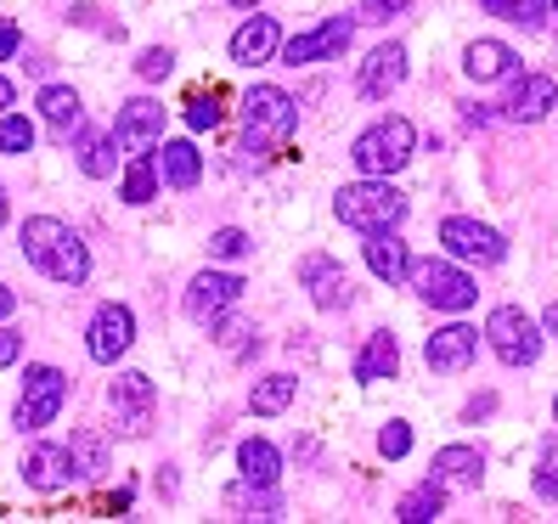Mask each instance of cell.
I'll use <instances>...</instances> for the list:
<instances>
[{
	"instance_id": "d6a6232c",
	"label": "cell",
	"mask_w": 558,
	"mask_h": 524,
	"mask_svg": "<svg viewBox=\"0 0 558 524\" xmlns=\"http://www.w3.org/2000/svg\"><path fill=\"white\" fill-rule=\"evenodd\" d=\"M0 153H35V124H28L23 113L0 119Z\"/></svg>"
},
{
	"instance_id": "d6986e66",
	"label": "cell",
	"mask_w": 558,
	"mask_h": 524,
	"mask_svg": "<svg viewBox=\"0 0 558 524\" xmlns=\"http://www.w3.org/2000/svg\"><path fill=\"white\" fill-rule=\"evenodd\" d=\"M429 468H435L429 479L446 485V490H480V479H485V456H480L474 446H440Z\"/></svg>"
},
{
	"instance_id": "5b68a950",
	"label": "cell",
	"mask_w": 558,
	"mask_h": 524,
	"mask_svg": "<svg viewBox=\"0 0 558 524\" xmlns=\"http://www.w3.org/2000/svg\"><path fill=\"white\" fill-rule=\"evenodd\" d=\"M407 282L417 288V300L435 305V310H469V305L480 300L474 277H469L463 266H451V259H412Z\"/></svg>"
},
{
	"instance_id": "836d02e7",
	"label": "cell",
	"mask_w": 558,
	"mask_h": 524,
	"mask_svg": "<svg viewBox=\"0 0 558 524\" xmlns=\"http://www.w3.org/2000/svg\"><path fill=\"white\" fill-rule=\"evenodd\" d=\"M136 74H142L147 85L170 80V74H175V51H170V46H147V51H142V62H136Z\"/></svg>"
},
{
	"instance_id": "9a60e30c",
	"label": "cell",
	"mask_w": 558,
	"mask_h": 524,
	"mask_svg": "<svg viewBox=\"0 0 558 524\" xmlns=\"http://www.w3.org/2000/svg\"><path fill=\"white\" fill-rule=\"evenodd\" d=\"M350 35H355V17H327L322 28H311V35H293L288 46H282V62L288 69H300V62H327V57H339L344 46H350Z\"/></svg>"
},
{
	"instance_id": "5bb4252c",
	"label": "cell",
	"mask_w": 558,
	"mask_h": 524,
	"mask_svg": "<svg viewBox=\"0 0 558 524\" xmlns=\"http://www.w3.org/2000/svg\"><path fill=\"white\" fill-rule=\"evenodd\" d=\"M474 355H480V327H469V321H451V327H440V333H429V344H423L429 373H469Z\"/></svg>"
},
{
	"instance_id": "c3c4849f",
	"label": "cell",
	"mask_w": 558,
	"mask_h": 524,
	"mask_svg": "<svg viewBox=\"0 0 558 524\" xmlns=\"http://www.w3.org/2000/svg\"><path fill=\"white\" fill-rule=\"evenodd\" d=\"M553 12H558V0H553Z\"/></svg>"
},
{
	"instance_id": "ba28073f",
	"label": "cell",
	"mask_w": 558,
	"mask_h": 524,
	"mask_svg": "<svg viewBox=\"0 0 558 524\" xmlns=\"http://www.w3.org/2000/svg\"><path fill=\"white\" fill-rule=\"evenodd\" d=\"M108 406H113V417H119L124 435H147V429H153L158 389H153L147 373H119V378L108 383Z\"/></svg>"
},
{
	"instance_id": "6da1fadb",
	"label": "cell",
	"mask_w": 558,
	"mask_h": 524,
	"mask_svg": "<svg viewBox=\"0 0 558 524\" xmlns=\"http://www.w3.org/2000/svg\"><path fill=\"white\" fill-rule=\"evenodd\" d=\"M17 243H23V259H28V266H35L40 277H51V282H62V288H80V282L90 277V254H85V243H80L57 215L23 220Z\"/></svg>"
},
{
	"instance_id": "52a82bcc",
	"label": "cell",
	"mask_w": 558,
	"mask_h": 524,
	"mask_svg": "<svg viewBox=\"0 0 558 524\" xmlns=\"http://www.w3.org/2000/svg\"><path fill=\"white\" fill-rule=\"evenodd\" d=\"M62 406H69V373H57V367H28L23 378V401H17V429L23 435H40L46 423L62 417Z\"/></svg>"
},
{
	"instance_id": "8992f818",
	"label": "cell",
	"mask_w": 558,
	"mask_h": 524,
	"mask_svg": "<svg viewBox=\"0 0 558 524\" xmlns=\"http://www.w3.org/2000/svg\"><path fill=\"white\" fill-rule=\"evenodd\" d=\"M485 344L497 350L502 367H536L542 355V321H531L519 305H497L485 316Z\"/></svg>"
},
{
	"instance_id": "83f0119b",
	"label": "cell",
	"mask_w": 558,
	"mask_h": 524,
	"mask_svg": "<svg viewBox=\"0 0 558 524\" xmlns=\"http://www.w3.org/2000/svg\"><path fill=\"white\" fill-rule=\"evenodd\" d=\"M440 513H446V485H435V479L412 485L407 497L396 502V519H401V524H435Z\"/></svg>"
},
{
	"instance_id": "ffe728a7",
	"label": "cell",
	"mask_w": 558,
	"mask_h": 524,
	"mask_svg": "<svg viewBox=\"0 0 558 524\" xmlns=\"http://www.w3.org/2000/svg\"><path fill=\"white\" fill-rule=\"evenodd\" d=\"M153 163H158V181L175 186V192H192V186L204 181V153L192 147V142H163V153Z\"/></svg>"
},
{
	"instance_id": "f35d334b",
	"label": "cell",
	"mask_w": 558,
	"mask_h": 524,
	"mask_svg": "<svg viewBox=\"0 0 558 524\" xmlns=\"http://www.w3.org/2000/svg\"><path fill=\"white\" fill-rule=\"evenodd\" d=\"M17 51H23V28L12 17H0V62H12Z\"/></svg>"
},
{
	"instance_id": "d590c367",
	"label": "cell",
	"mask_w": 558,
	"mask_h": 524,
	"mask_svg": "<svg viewBox=\"0 0 558 524\" xmlns=\"http://www.w3.org/2000/svg\"><path fill=\"white\" fill-rule=\"evenodd\" d=\"M209 254L215 259H243V254H254V243H248V232H238V226H220V232L209 237Z\"/></svg>"
},
{
	"instance_id": "30bf717a",
	"label": "cell",
	"mask_w": 558,
	"mask_h": 524,
	"mask_svg": "<svg viewBox=\"0 0 558 524\" xmlns=\"http://www.w3.org/2000/svg\"><path fill=\"white\" fill-rule=\"evenodd\" d=\"M130 344H136V316H130V305H119V300L96 305V316H90V339H85L90 362L113 367V362H119V355H124Z\"/></svg>"
},
{
	"instance_id": "7c38bea8",
	"label": "cell",
	"mask_w": 558,
	"mask_h": 524,
	"mask_svg": "<svg viewBox=\"0 0 558 524\" xmlns=\"http://www.w3.org/2000/svg\"><path fill=\"white\" fill-rule=\"evenodd\" d=\"M440 243H446L451 259H480V266H497V259L508 254L502 232H490V226H480V220H463V215L440 220Z\"/></svg>"
},
{
	"instance_id": "277c9868",
	"label": "cell",
	"mask_w": 558,
	"mask_h": 524,
	"mask_svg": "<svg viewBox=\"0 0 558 524\" xmlns=\"http://www.w3.org/2000/svg\"><path fill=\"white\" fill-rule=\"evenodd\" d=\"M412 147H417V130L396 113V119H378V124L361 130L355 147H350V163L361 175H396L412 163Z\"/></svg>"
},
{
	"instance_id": "484cf974",
	"label": "cell",
	"mask_w": 558,
	"mask_h": 524,
	"mask_svg": "<svg viewBox=\"0 0 558 524\" xmlns=\"http://www.w3.org/2000/svg\"><path fill=\"white\" fill-rule=\"evenodd\" d=\"M69 468H74V479H102L108 474V435L102 429H74Z\"/></svg>"
},
{
	"instance_id": "7a4b0ae2",
	"label": "cell",
	"mask_w": 558,
	"mask_h": 524,
	"mask_svg": "<svg viewBox=\"0 0 558 524\" xmlns=\"http://www.w3.org/2000/svg\"><path fill=\"white\" fill-rule=\"evenodd\" d=\"M293 124H300V102L282 85H254L243 96V153L254 163H266L271 147H282L293 136Z\"/></svg>"
},
{
	"instance_id": "8fae6325",
	"label": "cell",
	"mask_w": 558,
	"mask_h": 524,
	"mask_svg": "<svg viewBox=\"0 0 558 524\" xmlns=\"http://www.w3.org/2000/svg\"><path fill=\"white\" fill-rule=\"evenodd\" d=\"M113 142L124 153H153L163 142V102H153V96H130V102H119Z\"/></svg>"
},
{
	"instance_id": "9c48e42d",
	"label": "cell",
	"mask_w": 558,
	"mask_h": 524,
	"mask_svg": "<svg viewBox=\"0 0 558 524\" xmlns=\"http://www.w3.org/2000/svg\"><path fill=\"white\" fill-rule=\"evenodd\" d=\"M300 288H311L316 310H350V300H355V282L333 254H305L300 259Z\"/></svg>"
},
{
	"instance_id": "74e56055",
	"label": "cell",
	"mask_w": 558,
	"mask_h": 524,
	"mask_svg": "<svg viewBox=\"0 0 558 524\" xmlns=\"http://www.w3.org/2000/svg\"><path fill=\"white\" fill-rule=\"evenodd\" d=\"M536 490H542L547 502H558V451H553V446L542 451V468H536Z\"/></svg>"
},
{
	"instance_id": "e0dca14e",
	"label": "cell",
	"mask_w": 558,
	"mask_h": 524,
	"mask_svg": "<svg viewBox=\"0 0 558 524\" xmlns=\"http://www.w3.org/2000/svg\"><path fill=\"white\" fill-rule=\"evenodd\" d=\"M401 85H407V46H396V40L378 46L367 62H361V74H355V90L373 96V102L389 96V90H401Z\"/></svg>"
},
{
	"instance_id": "f1b7e54d",
	"label": "cell",
	"mask_w": 558,
	"mask_h": 524,
	"mask_svg": "<svg viewBox=\"0 0 558 524\" xmlns=\"http://www.w3.org/2000/svg\"><path fill=\"white\" fill-rule=\"evenodd\" d=\"M238 468H243V485H277L282 456H277L271 440H243L238 446Z\"/></svg>"
},
{
	"instance_id": "44dd1931",
	"label": "cell",
	"mask_w": 558,
	"mask_h": 524,
	"mask_svg": "<svg viewBox=\"0 0 558 524\" xmlns=\"http://www.w3.org/2000/svg\"><path fill=\"white\" fill-rule=\"evenodd\" d=\"M277 46H282L277 17H259V12H254V17L238 28V35H232V62H248V69H254V62H271Z\"/></svg>"
},
{
	"instance_id": "4fadbf2b",
	"label": "cell",
	"mask_w": 558,
	"mask_h": 524,
	"mask_svg": "<svg viewBox=\"0 0 558 524\" xmlns=\"http://www.w3.org/2000/svg\"><path fill=\"white\" fill-rule=\"evenodd\" d=\"M238 300H243V277H232V271H198L181 305H186V316L198 327H209L220 310H232Z\"/></svg>"
},
{
	"instance_id": "ee69618b",
	"label": "cell",
	"mask_w": 558,
	"mask_h": 524,
	"mask_svg": "<svg viewBox=\"0 0 558 524\" xmlns=\"http://www.w3.org/2000/svg\"><path fill=\"white\" fill-rule=\"evenodd\" d=\"M542 327H547V333H553V339H558V300H553V305H547V316H542Z\"/></svg>"
},
{
	"instance_id": "b9f144b4",
	"label": "cell",
	"mask_w": 558,
	"mask_h": 524,
	"mask_svg": "<svg viewBox=\"0 0 558 524\" xmlns=\"http://www.w3.org/2000/svg\"><path fill=\"white\" fill-rule=\"evenodd\" d=\"M12 102H17V90H12V80H0V119L12 113Z\"/></svg>"
},
{
	"instance_id": "60d3db41",
	"label": "cell",
	"mask_w": 558,
	"mask_h": 524,
	"mask_svg": "<svg viewBox=\"0 0 558 524\" xmlns=\"http://www.w3.org/2000/svg\"><path fill=\"white\" fill-rule=\"evenodd\" d=\"M23 355V333H12V327H0V367H12Z\"/></svg>"
},
{
	"instance_id": "3957f363",
	"label": "cell",
	"mask_w": 558,
	"mask_h": 524,
	"mask_svg": "<svg viewBox=\"0 0 558 524\" xmlns=\"http://www.w3.org/2000/svg\"><path fill=\"white\" fill-rule=\"evenodd\" d=\"M407 192L389 186V175H361L355 186H339L333 192V215L344 226H355L361 237L367 232H396V226L407 220Z\"/></svg>"
},
{
	"instance_id": "7bdbcfd3",
	"label": "cell",
	"mask_w": 558,
	"mask_h": 524,
	"mask_svg": "<svg viewBox=\"0 0 558 524\" xmlns=\"http://www.w3.org/2000/svg\"><path fill=\"white\" fill-rule=\"evenodd\" d=\"M12 310H17V300H12V288H0V321H7Z\"/></svg>"
},
{
	"instance_id": "7dc6e473",
	"label": "cell",
	"mask_w": 558,
	"mask_h": 524,
	"mask_svg": "<svg viewBox=\"0 0 558 524\" xmlns=\"http://www.w3.org/2000/svg\"><path fill=\"white\" fill-rule=\"evenodd\" d=\"M553 417H558V401H553Z\"/></svg>"
},
{
	"instance_id": "cb8c5ba5",
	"label": "cell",
	"mask_w": 558,
	"mask_h": 524,
	"mask_svg": "<svg viewBox=\"0 0 558 524\" xmlns=\"http://www.w3.org/2000/svg\"><path fill=\"white\" fill-rule=\"evenodd\" d=\"M69 142H74V158H80V170L90 181H108L119 170V142L113 136H96V130L80 124V136H69Z\"/></svg>"
},
{
	"instance_id": "4316f807",
	"label": "cell",
	"mask_w": 558,
	"mask_h": 524,
	"mask_svg": "<svg viewBox=\"0 0 558 524\" xmlns=\"http://www.w3.org/2000/svg\"><path fill=\"white\" fill-rule=\"evenodd\" d=\"M40 113H46L51 130H62V136H74V130L85 124V102H80L74 85H46L40 90Z\"/></svg>"
},
{
	"instance_id": "7402d4cb",
	"label": "cell",
	"mask_w": 558,
	"mask_h": 524,
	"mask_svg": "<svg viewBox=\"0 0 558 524\" xmlns=\"http://www.w3.org/2000/svg\"><path fill=\"white\" fill-rule=\"evenodd\" d=\"M513 46H502V40H474L469 51H463V74L474 80V85H490V80H508L513 74Z\"/></svg>"
},
{
	"instance_id": "ab89813d",
	"label": "cell",
	"mask_w": 558,
	"mask_h": 524,
	"mask_svg": "<svg viewBox=\"0 0 558 524\" xmlns=\"http://www.w3.org/2000/svg\"><path fill=\"white\" fill-rule=\"evenodd\" d=\"M361 12H367V23H384V17L407 12V0H361Z\"/></svg>"
},
{
	"instance_id": "8d00e7d4",
	"label": "cell",
	"mask_w": 558,
	"mask_h": 524,
	"mask_svg": "<svg viewBox=\"0 0 558 524\" xmlns=\"http://www.w3.org/2000/svg\"><path fill=\"white\" fill-rule=\"evenodd\" d=\"M226 119V108H220V96L209 90V96H192V102H186V124L192 130H215Z\"/></svg>"
},
{
	"instance_id": "e575fe53",
	"label": "cell",
	"mask_w": 558,
	"mask_h": 524,
	"mask_svg": "<svg viewBox=\"0 0 558 524\" xmlns=\"http://www.w3.org/2000/svg\"><path fill=\"white\" fill-rule=\"evenodd\" d=\"M378 451L389 456V463H401V456L412 451V429H407V423H401V417H389V423H384V429H378Z\"/></svg>"
},
{
	"instance_id": "f6af8a7d",
	"label": "cell",
	"mask_w": 558,
	"mask_h": 524,
	"mask_svg": "<svg viewBox=\"0 0 558 524\" xmlns=\"http://www.w3.org/2000/svg\"><path fill=\"white\" fill-rule=\"evenodd\" d=\"M0 226H7V192H0Z\"/></svg>"
},
{
	"instance_id": "d4e9b609",
	"label": "cell",
	"mask_w": 558,
	"mask_h": 524,
	"mask_svg": "<svg viewBox=\"0 0 558 524\" xmlns=\"http://www.w3.org/2000/svg\"><path fill=\"white\" fill-rule=\"evenodd\" d=\"M367 266H373V277H384L389 288H396V282H407L412 254L396 232H367Z\"/></svg>"
},
{
	"instance_id": "f546056e",
	"label": "cell",
	"mask_w": 558,
	"mask_h": 524,
	"mask_svg": "<svg viewBox=\"0 0 558 524\" xmlns=\"http://www.w3.org/2000/svg\"><path fill=\"white\" fill-rule=\"evenodd\" d=\"M119 198L136 204V209L158 198V163H153V153H130V170L119 181Z\"/></svg>"
},
{
	"instance_id": "2e32d148",
	"label": "cell",
	"mask_w": 558,
	"mask_h": 524,
	"mask_svg": "<svg viewBox=\"0 0 558 524\" xmlns=\"http://www.w3.org/2000/svg\"><path fill=\"white\" fill-rule=\"evenodd\" d=\"M17 468H23V485L40 490V497H51V490H62V485H74L69 446H51V440H35V446H28Z\"/></svg>"
},
{
	"instance_id": "1f68e13d",
	"label": "cell",
	"mask_w": 558,
	"mask_h": 524,
	"mask_svg": "<svg viewBox=\"0 0 558 524\" xmlns=\"http://www.w3.org/2000/svg\"><path fill=\"white\" fill-rule=\"evenodd\" d=\"M480 7H485L490 17L519 23V28H536V23L547 17V0H480Z\"/></svg>"
},
{
	"instance_id": "ac0fdd59",
	"label": "cell",
	"mask_w": 558,
	"mask_h": 524,
	"mask_svg": "<svg viewBox=\"0 0 558 524\" xmlns=\"http://www.w3.org/2000/svg\"><path fill=\"white\" fill-rule=\"evenodd\" d=\"M553 108H558V85H553L547 74H524V80H513L508 102H502V113H508L513 124H536V119H547Z\"/></svg>"
},
{
	"instance_id": "603a6c76",
	"label": "cell",
	"mask_w": 558,
	"mask_h": 524,
	"mask_svg": "<svg viewBox=\"0 0 558 524\" xmlns=\"http://www.w3.org/2000/svg\"><path fill=\"white\" fill-rule=\"evenodd\" d=\"M396 373H401V344H396L389 327H378V333L367 339V350L355 355V378L361 383H378V378H396Z\"/></svg>"
},
{
	"instance_id": "bcb514c9",
	"label": "cell",
	"mask_w": 558,
	"mask_h": 524,
	"mask_svg": "<svg viewBox=\"0 0 558 524\" xmlns=\"http://www.w3.org/2000/svg\"><path fill=\"white\" fill-rule=\"evenodd\" d=\"M232 7H259V0H232Z\"/></svg>"
},
{
	"instance_id": "4dcf8cb0",
	"label": "cell",
	"mask_w": 558,
	"mask_h": 524,
	"mask_svg": "<svg viewBox=\"0 0 558 524\" xmlns=\"http://www.w3.org/2000/svg\"><path fill=\"white\" fill-rule=\"evenodd\" d=\"M293 395H300V378H288V373H271V378H259V383H254L248 406H254L259 417H277V412H288V406H293Z\"/></svg>"
}]
</instances>
